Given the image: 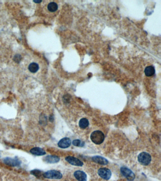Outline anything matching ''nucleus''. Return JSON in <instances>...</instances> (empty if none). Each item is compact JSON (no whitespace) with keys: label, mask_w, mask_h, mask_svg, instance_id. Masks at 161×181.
Wrapping results in <instances>:
<instances>
[{"label":"nucleus","mask_w":161,"mask_h":181,"mask_svg":"<svg viewBox=\"0 0 161 181\" xmlns=\"http://www.w3.org/2000/svg\"><path fill=\"white\" fill-rule=\"evenodd\" d=\"M14 60H15V62H19L20 60H21V57L19 55H17L15 57V59Z\"/></svg>","instance_id":"6ab92c4d"},{"label":"nucleus","mask_w":161,"mask_h":181,"mask_svg":"<svg viewBox=\"0 0 161 181\" xmlns=\"http://www.w3.org/2000/svg\"><path fill=\"white\" fill-rule=\"evenodd\" d=\"M137 159L140 164L142 165L146 166L150 163L152 158L151 155H150L149 153L142 152L138 155Z\"/></svg>","instance_id":"f03ea898"},{"label":"nucleus","mask_w":161,"mask_h":181,"mask_svg":"<svg viewBox=\"0 0 161 181\" xmlns=\"http://www.w3.org/2000/svg\"><path fill=\"white\" fill-rule=\"evenodd\" d=\"M60 160V158L59 157L57 156H53V155H48L46 156L43 159V161L50 164L58 163Z\"/></svg>","instance_id":"1a4fd4ad"},{"label":"nucleus","mask_w":161,"mask_h":181,"mask_svg":"<svg viewBox=\"0 0 161 181\" xmlns=\"http://www.w3.org/2000/svg\"><path fill=\"white\" fill-rule=\"evenodd\" d=\"M65 160L71 165L75 166H82L83 165L82 161L72 156H68L65 158Z\"/></svg>","instance_id":"0eeeda50"},{"label":"nucleus","mask_w":161,"mask_h":181,"mask_svg":"<svg viewBox=\"0 0 161 181\" xmlns=\"http://www.w3.org/2000/svg\"><path fill=\"white\" fill-rule=\"evenodd\" d=\"M72 144L74 146H77V147H83L85 143L84 142L81 141L80 140L76 139L72 141Z\"/></svg>","instance_id":"a211bd4d"},{"label":"nucleus","mask_w":161,"mask_h":181,"mask_svg":"<svg viewBox=\"0 0 161 181\" xmlns=\"http://www.w3.org/2000/svg\"><path fill=\"white\" fill-rule=\"evenodd\" d=\"M74 176L79 181H87V175L83 171L78 170L75 172Z\"/></svg>","instance_id":"9d476101"},{"label":"nucleus","mask_w":161,"mask_h":181,"mask_svg":"<svg viewBox=\"0 0 161 181\" xmlns=\"http://www.w3.org/2000/svg\"><path fill=\"white\" fill-rule=\"evenodd\" d=\"M29 70L32 73H36L39 70V65L35 62H32L29 65Z\"/></svg>","instance_id":"4468645a"},{"label":"nucleus","mask_w":161,"mask_h":181,"mask_svg":"<svg viewBox=\"0 0 161 181\" xmlns=\"http://www.w3.org/2000/svg\"><path fill=\"white\" fill-rule=\"evenodd\" d=\"M71 144V139L68 137H65L61 139V140L59 141L58 146L62 149H66L70 147Z\"/></svg>","instance_id":"6e6552de"},{"label":"nucleus","mask_w":161,"mask_h":181,"mask_svg":"<svg viewBox=\"0 0 161 181\" xmlns=\"http://www.w3.org/2000/svg\"><path fill=\"white\" fill-rule=\"evenodd\" d=\"M42 1H34V2H35V3H40V2H42Z\"/></svg>","instance_id":"aec40b11"},{"label":"nucleus","mask_w":161,"mask_h":181,"mask_svg":"<svg viewBox=\"0 0 161 181\" xmlns=\"http://www.w3.org/2000/svg\"><path fill=\"white\" fill-rule=\"evenodd\" d=\"M30 173L37 177L38 178H40L43 177V173L42 171L40 170L34 169L30 171Z\"/></svg>","instance_id":"f3484780"},{"label":"nucleus","mask_w":161,"mask_h":181,"mask_svg":"<svg viewBox=\"0 0 161 181\" xmlns=\"http://www.w3.org/2000/svg\"><path fill=\"white\" fill-rule=\"evenodd\" d=\"M92 160L96 163L102 165H106L108 164V161L104 158L99 156H94L92 158Z\"/></svg>","instance_id":"9b49d317"},{"label":"nucleus","mask_w":161,"mask_h":181,"mask_svg":"<svg viewBox=\"0 0 161 181\" xmlns=\"http://www.w3.org/2000/svg\"><path fill=\"white\" fill-rule=\"evenodd\" d=\"M30 152L31 154H33L35 156H43L46 154V152L45 150L39 147H35V148H33L30 150Z\"/></svg>","instance_id":"f8f14e48"},{"label":"nucleus","mask_w":161,"mask_h":181,"mask_svg":"<svg viewBox=\"0 0 161 181\" xmlns=\"http://www.w3.org/2000/svg\"><path fill=\"white\" fill-rule=\"evenodd\" d=\"M145 73L147 76H151L155 73V70L154 67L152 66L147 67L145 70Z\"/></svg>","instance_id":"dca6fc26"},{"label":"nucleus","mask_w":161,"mask_h":181,"mask_svg":"<svg viewBox=\"0 0 161 181\" xmlns=\"http://www.w3.org/2000/svg\"><path fill=\"white\" fill-rule=\"evenodd\" d=\"M58 8V6L55 2H51L47 5V9L51 12H56Z\"/></svg>","instance_id":"ddd939ff"},{"label":"nucleus","mask_w":161,"mask_h":181,"mask_svg":"<svg viewBox=\"0 0 161 181\" xmlns=\"http://www.w3.org/2000/svg\"><path fill=\"white\" fill-rule=\"evenodd\" d=\"M89 124V121L86 118H83V119H81L79 123V127H80V128L83 129L87 128Z\"/></svg>","instance_id":"2eb2a0df"},{"label":"nucleus","mask_w":161,"mask_h":181,"mask_svg":"<svg viewBox=\"0 0 161 181\" xmlns=\"http://www.w3.org/2000/svg\"><path fill=\"white\" fill-rule=\"evenodd\" d=\"M104 134L102 132L95 131L92 133L90 136V139L92 141L96 144L99 145L102 144L104 140Z\"/></svg>","instance_id":"f257e3e1"},{"label":"nucleus","mask_w":161,"mask_h":181,"mask_svg":"<svg viewBox=\"0 0 161 181\" xmlns=\"http://www.w3.org/2000/svg\"><path fill=\"white\" fill-rule=\"evenodd\" d=\"M43 177L47 179H61L62 177V174L59 171L53 170L43 173Z\"/></svg>","instance_id":"7ed1b4c3"},{"label":"nucleus","mask_w":161,"mask_h":181,"mask_svg":"<svg viewBox=\"0 0 161 181\" xmlns=\"http://www.w3.org/2000/svg\"><path fill=\"white\" fill-rule=\"evenodd\" d=\"M4 162L7 165L11 166H19L21 163V162L18 158L9 157L4 158Z\"/></svg>","instance_id":"423d86ee"},{"label":"nucleus","mask_w":161,"mask_h":181,"mask_svg":"<svg viewBox=\"0 0 161 181\" xmlns=\"http://www.w3.org/2000/svg\"><path fill=\"white\" fill-rule=\"evenodd\" d=\"M121 172L122 175L129 181H133L135 179V175L133 172L125 166H122L121 168Z\"/></svg>","instance_id":"20e7f679"},{"label":"nucleus","mask_w":161,"mask_h":181,"mask_svg":"<svg viewBox=\"0 0 161 181\" xmlns=\"http://www.w3.org/2000/svg\"><path fill=\"white\" fill-rule=\"evenodd\" d=\"M98 175L104 180H108L111 178L112 173L110 170L106 168H101L98 170Z\"/></svg>","instance_id":"39448f33"}]
</instances>
